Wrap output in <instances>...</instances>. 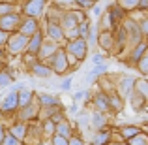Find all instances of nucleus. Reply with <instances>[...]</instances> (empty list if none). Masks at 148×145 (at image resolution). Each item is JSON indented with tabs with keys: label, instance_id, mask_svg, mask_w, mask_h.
Wrapping results in <instances>:
<instances>
[{
	"label": "nucleus",
	"instance_id": "nucleus-1",
	"mask_svg": "<svg viewBox=\"0 0 148 145\" xmlns=\"http://www.w3.org/2000/svg\"><path fill=\"white\" fill-rule=\"evenodd\" d=\"M41 4H43V0H34V2H30L28 6H26V13H28V15H36V13H40Z\"/></svg>",
	"mask_w": 148,
	"mask_h": 145
},
{
	"label": "nucleus",
	"instance_id": "nucleus-2",
	"mask_svg": "<svg viewBox=\"0 0 148 145\" xmlns=\"http://www.w3.org/2000/svg\"><path fill=\"white\" fill-rule=\"evenodd\" d=\"M17 102H19V98H17V96H15V94H10V96L6 98V102H4L2 108H4V109H13L15 105H17Z\"/></svg>",
	"mask_w": 148,
	"mask_h": 145
},
{
	"label": "nucleus",
	"instance_id": "nucleus-3",
	"mask_svg": "<svg viewBox=\"0 0 148 145\" xmlns=\"http://www.w3.org/2000/svg\"><path fill=\"white\" fill-rule=\"evenodd\" d=\"M71 51H73V53H77L79 57H83V55H84V45H83V42H75V44H71Z\"/></svg>",
	"mask_w": 148,
	"mask_h": 145
},
{
	"label": "nucleus",
	"instance_id": "nucleus-4",
	"mask_svg": "<svg viewBox=\"0 0 148 145\" xmlns=\"http://www.w3.org/2000/svg\"><path fill=\"white\" fill-rule=\"evenodd\" d=\"M11 25H17V15H11V17L2 19V26L4 28H11Z\"/></svg>",
	"mask_w": 148,
	"mask_h": 145
},
{
	"label": "nucleus",
	"instance_id": "nucleus-5",
	"mask_svg": "<svg viewBox=\"0 0 148 145\" xmlns=\"http://www.w3.org/2000/svg\"><path fill=\"white\" fill-rule=\"evenodd\" d=\"M96 102H98V105H99L101 109H107V108H109V100H107L105 96H101V94L96 98Z\"/></svg>",
	"mask_w": 148,
	"mask_h": 145
},
{
	"label": "nucleus",
	"instance_id": "nucleus-6",
	"mask_svg": "<svg viewBox=\"0 0 148 145\" xmlns=\"http://www.w3.org/2000/svg\"><path fill=\"white\" fill-rule=\"evenodd\" d=\"M36 30V21H26L25 23V32H34Z\"/></svg>",
	"mask_w": 148,
	"mask_h": 145
},
{
	"label": "nucleus",
	"instance_id": "nucleus-7",
	"mask_svg": "<svg viewBox=\"0 0 148 145\" xmlns=\"http://www.w3.org/2000/svg\"><path fill=\"white\" fill-rule=\"evenodd\" d=\"M34 70H36V74H38V76H41V77H47L49 76V70L43 68V66H36Z\"/></svg>",
	"mask_w": 148,
	"mask_h": 145
},
{
	"label": "nucleus",
	"instance_id": "nucleus-8",
	"mask_svg": "<svg viewBox=\"0 0 148 145\" xmlns=\"http://www.w3.org/2000/svg\"><path fill=\"white\" fill-rule=\"evenodd\" d=\"M41 102H43L45 105H53V104H54L56 100H54L53 96H45V94H41Z\"/></svg>",
	"mask_w": 148,
	"mask_h": 145
},
{
	"label": "nucleus",
	"instance_id": "nucleus-9",
	"mask_svg": "<svg viewBox=\"0 0 148 145\" xmlns=\"http://www.w3.org/2000/svg\"><path fill=\"white\" fill-rule=\"evenodd\" d=\"M30 96H32L30 92H23L21 98H19V100H21V104H23V105H26V104H28V100H30Z\"/></svg>",
	"mask_w": 148,
	"mask_h": 145
},
{
	"label": "nucleus",
	"instance_id": "nucleus-10",
	"mask_svg": "<svg viewBox=\"0 0 148 145\" xmlns=\"http://www.w3.org/2000/svg\"><path fill=\"white\" fill-rule=\"evenodd\" d=\"M51 34H53L54 38H62V32H60V30H58V28H56V26H54V25L51 26Z\"/></svg>",
	"mask_w": 148,
	"mask_h": 145
},
{
	"label": "nucleus",
	"instance_id": "nucleus-11",
	"mask_svg": "<svg viewBox=\"0 0 148 145\" xmlns=\"http://www.w3.org/2000/svg\"><path fill=\"white\" fill-rule=\"evenodd\" d=\"M23 44H25V42H23V38H17V40H13V44H11V47H13V49H19V47H21Z\"/></svg>",
	"mask_w": 148,
	"mask_h": 145
},
{
	"label": "nucleus",
	"instance_id": "nucleus-12",
	"mask_svg": "<svg viewBox=\"0 0 148 145\" xmlns=\"http://www.w3.org/2000/svg\"><path fill=\"white\" fill-rule=\"evenodd\" d=\"M38 45H40V34H36V38H34V42H32V47H30V49H38Z\"/></svg>",
	"mask_w": 148,
	"mask_h": 145
},
{
	"label": "nucleus",
	"instance_id": "nucleus-13",
	"mask_svg": "<svg viewBox=\"0 0 148 145\" xmlns=\"http://www.w3.org/2000/svg\"><path fill=\"white\" fill-rule=\"evenodd\" d=\"M137 128H126V136H135V134H137Z\"/></svg>",
	"mask_w": 148,
	"mask_h": 145
},
{
	"label": "nucleus",
	"instance_id": "nucleus-14",
	"mask_svg": "<svg viewBox=\"0 0 148 145\" xmlns=\"http://www.w3.org/2000/svg\"><path fill=\"white\" fill-rule=\"evenodd\" d=\"M143 51H145V45H141V47H139L137 51H135V53H133V58H139V55H141Z\"/></svg>",
	"mask_w": 148,
	"mask_h": 145
},
{
	"label": "nucleus",
	"instance_id": "nucleus-15",
	"mask_svg": "<svg viewBox=\"0 0 148 145\" xmlns=\"http://www.w3.org/2000/svg\"><path fill=\"white\" fill-rule=\"evenodd\" d=\"M58 130H60V134H62V136H66V134H68V126H66V124L58 126Z\"/></svg>",
	"mask_w": 148,
	"mask_h": 145
},
{
	"label": "nucleus",
	"instance_id": "nucleus-16",
	"mask_svg": "<svg viewBox=\"0 0 148 145\" xmlns=\"http://www.w3.org/2000/svg\"><path fill=\"white\" fill-rule=\"evenodd\" d=\"M105 70H107V68H105V66H98V68H96V70H94V72H92V74H94V76H96V74H101V72H105Z\"/></svg>",
	"mask_w": 148,
	"mask_h": 145
},
{
	"label": "nucleus",
	"instance_id": "nucleus-17",
	"mask_svg": "<svg viewBox=\"0 0 148 145\" xmlns=\"http://www.w3.org/2000/svg\"><path fill=\"white\" fill-rule=\"evenodd\" d=\"M54 145H66V142L62 138H54Z\"/></svg>",
	"mask_w": 148,
	"mask_h": 145
},
{
	"label": "nucleus",
	"instance_id": "nucleus-18",
	"mask_svg": "<svg viewBox=\"0 0 148 145\" xmlns=\"http://www.w3.org/2000/svg\"><path fill=\"white\" fill-rule=\"evenodd\" d=\"M69 85H71V81H64V83H62V89H64V91H68V89H69Z\"/></svg>",
	"mask_w": 148,
	"mask_h": 145
},
{
	"label": "nucleus",
	"instance_id": "nucleus-19",
	"mask_svg": "<svg viewBox=\"0 0 148 145\" xmlns=\"http://www.w3.org/2000/svg\"><path fill=\"white\" fill-rule=\"evenodd\" d=\"M94 62H96V64H99V62H101V57H99V55H96V57H94Z\"/></svg>",
	"mask_w": 148,
	"mask_h": 145
},
{
	"label": "nucleus",
	"instance_id": "nucleus-20",
	"mask_svg": "<svg viewBox=\"0 0 148 145\" xmlns=\"http://www.w3.org/2000/svg\"><path fill=\"white\" fill-rule=\"evenodd\" d=\"M71 145H83V143H81L79 139H73V142H71Z\"/></svg>",
	"mask_w": 148,
	"mask_h": 145
},
{
	"label": "nucleus",
	"instance_id": "nucleus-21",
	"mask_svg": "<svg viewBox=\"0 0 148 145\" xmlns=\"http://www.w3.org/2000/svg\"><path fill=\"white\" fill-rule=\"evenodd\" d=\"M6 81H8V77H6V76H2V77H0V83H6Z\"/></svg>",
	"mask_w": 148,
	"mask_h": 145
},
{
	"label": "nucleus",
	"instance_id": "nucleus-22",
	"mask_svg": "<svg viewBox=\"0 0 148 145\" xmlns=\"http://www.w3.org/2000/svg\"><path fill=\"white\" fill-rule=\"evenodd\" d=\"M145 32H148V21L145 23Z\"/></svg>",
	"mask_w": 148,
	"mask_h": 145
},
{
	"label": "nucleus",
	"instance_id": "nucleus-23",
	"mask_svg": "<svg viewBox=\"0 0 148 145\" xmlns=\"http://www.w3.org/2000/svg\"><path fill=\"white\" fill-rule=\"evenodd\" d=\"M4 40V34H0V42H2Z\"/></svg>",
	"mask_w": 148,
	"mask_h": 145
}]
</instances>
